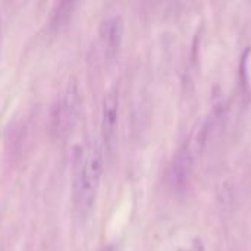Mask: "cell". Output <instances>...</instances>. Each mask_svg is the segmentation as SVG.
<instances>
[{"label":"cell","mask_w":251,"mask_h":251,"mask_svg":"<svg viewBox=\"0 0 251 251\" xmlns=\"http://www.w3.org/2000/svg\"><path fill=\"white\" fill-rule=\"evenodd\" d=\"M103 150L96 143L91 144L84 154H81L76 166V175L74 181V200L78 215L84 219L94 207L101 174H103Z\"/></svg>","instance_id":"obj_1"},{"label":"cell","mask_w":251,"mask_h":251,"mask_svg":"<svg viewBox=\"0 0 251 251\" xmlns=\"http://www.w3.org/2000/svg\"><path fill=\"white\" fill-rule=\"evenodd\" d=\"M99 251H113V249H112V247L109 246V247H103V249H100Z\"/></svg>","instance_id":"obj_4"},{"label":"cell","mask_w":251,"mask_h":251,"mask_svg":"<svg viewBox=\"0 0 251 251\" xmlns=\"http://www.w3.org/2000/svg\"><path fill=\"white\" fill-rule=\"evenodd\" d=\"M118 109H119L118 96L115 91H110L104 97L103 110H101V134L106 144H110L115 137L116 125H118Z\"/></svg>","instance_id":"obj_2"},{"label":"cell","mask_w":251,"mask_h":251,"mask_svg":"<svg viewBox=\"0 0 251 251\" xmlns=\"http://www.w3.org/2000/svg\"><path fill=\"white\" fill-rule=\"evenodd\" d=\"M122 35H124V22H122L121 16H113V18L103 22L101 40H103V46L106 49V53L109 56H113L119 50Z\"/></svg>","instance_id":"obj_3"}]
</instances>
